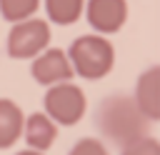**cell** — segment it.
Wrapping results in <instances>:
<instances>
[{"label":"cell","mask_w":160,"mask_h":155,"mask_svg":"<svg viewBox=\"0 0 160 155\" xmlns=\"http://www.w3.org/2000/svg\"><path fill=\"white\" fill-rule=\"evenodd\" d=\"M95 120H98L100 132L105 138H110L115 145H120V148L125 142L145 135V125L150 122L140 112L135 98H130V95H110V98H105L98 105Z\"/></svg>","instance_id":"1"},{"label":"cell","mask_w":160,"mask_h":155,"mask_svg":"<svg viewBox=\"0 0 160 155\" xmlns=\"http://www.w3.org/2000/svg\"><path fill=\"white\" fill-rule=\"evenodd\" d=\"M68 58H70L75 75L85 80H100L110 75L115 68V45L100 32L80 35L70 42Z\"/></svg>","instance_id":"2"},{"label":"cell","mask_w":160,"mask_h":155,"mask_svg":"<svg viewBox=\"0 0 160 155\" xmlns=\"http://www.w3.org/2000/svg\"><path fill=\"white\" fill-rule=\"evenodd\" d=\"M42 110L58 125H75L82 120V115L88 110V98L78 85H72V80L58 82V85H50L45 90Z\"/></svg>","instance_id":"3"},{"label":"cell","mask_w":160,"mask_h":155,"mask_svg":"<svg viewBox=\"0 0 160 155\" xmlns=\"http://www.w3.org/2000/svg\"><path fill=\"white\" fill-rule=\"evenodd\" d=\"M50 25L40 18H28L20 22H12L8 40H5V50L12 60H30L35 55H40L48 45H50Z\"/></svg>","instance_id":"4"},{"label":"cell","mask_w":160,"mask_h":155,"mask_svg":"<svg viewBox=\"0 0 160 155\" xmlns=\"http://www.w3.org/2000/svg\"><path fill=\"white\" fill-rule=\"evenodd\" d=\"M30 75H32L35 82L50 88V85H58V82H68V80H72L75 70H72L70 58H68L65 50H60V48H45L40 55L32 58Z\"/></svg>","instance_id":"5"},{"label":"cell","mask_w":160,"mask_h":155,"mask_svg":"<svg viewBox=\"0 0 160 155\" xmlns=\"http://www.w3.org/2000/svg\"><path fill=\"white\" fill-rule=\"evenodd\" d=\"M85 18L95 32L112 35L128 20V0H85Z\"/></svg>","instance_id":"6"},{"label":"cell","mask_w":160,"mask_h":155,"mask_svg":"<svg viewBox=\"0 0 160 155\" xmlns=\"http://www.w3.org/2000/svg\"><path fill=\"white\" fill-rule=\"evenodd\" d=\"M132 98L150 122H160V65H152L140 72Z\"/></svg>","instance_id":"7"},{"label":"cell","mask_w":160,"mask_h":155,"mask_svg":"<svg viewBox=\"0 0 160 155\" xmlns=\"http://www.w3.org/2000/svg\"><path fill=\"white\" fill-rule=\"evenodd\" d=\"M22 135H25V145L28 148L45 152L58 140V122L45 112H32L30 118H25Z\"/></svg>","instance_id":"8"},{"label":"cell","mask_w":160,"mask_h":155,"mask_svg":"<svg viewBox=\"0 0 160 155\" xmlns=\"http://www.w3.org/2000/svg\"><path fill=\"white\" fill-rule=\"evenodd\" d=\"M22 125L25 115L20 105L12 102L10 98H0V150L12 148L18 142V138L22 135Z\"/></svg>","instance_id":"9"},{"label":"cell","mask_w":160,"mask_h":155,"mask_svg":"<svg viewBox=\"0 0 160 155\" xmlns=\"http://www.w3.org/2000/svg\"><path fill=\"white\" fill-rule=\"evenodd\" d=\"M85 10V0H45V12L55 25H72Z\"/></svg>","instance_id":"10"},{"label":"cell","mask_w":160,"mask_h":155,"mask_svg":"<svg viewBox=\"0 0 160 155\" xmlns=\"http://www.w3.org/2000/svg\"><path fill=\"white\" fill-rule=\"evenodd\" d=\"M40 0H0V15L8 22H20L35 15Z\"/></svg>","instance_id":"11"},{"label":"cell","mask_w":160,"mask_h":155,"mask_svg":"<svg viewBox=\"0 0 160 155\" xmlns=\"http://www.w3.org/2000/svg\"><path fill=\"white\" fill-rule=\"evenodd\" d=\"M120 155H160V140L150 135H140L122 145Z\"/></svg>","instance_id":"12"},{"label":"cell","mask_w":160,"mask_h":155,"mask_svg":"<svg viewBox=\"0 0 160 155\" xmlns=\"http://www.w3.org/2000/svg\"><path fill=\"white\" fill-rule=\"evenodd\" d=\"M68 155H110V152L98 138H82V140L75 142V148Z\"/></svg>","instance_id":"13"},{"label":"cell","mask_w":160,"mask_h":155,"mask_svg":"<svg viewBox=\"0 0 160 155\" xmlns=\"http://www.w3.org/2000/svg\"><path fill=\"white\" fill-rule=\"evenodd\" d=\"M15 155H45L42 150H32V148H28V150H20V152H15Z\"/></svg>","instance_id":"14"}]
</instances>
